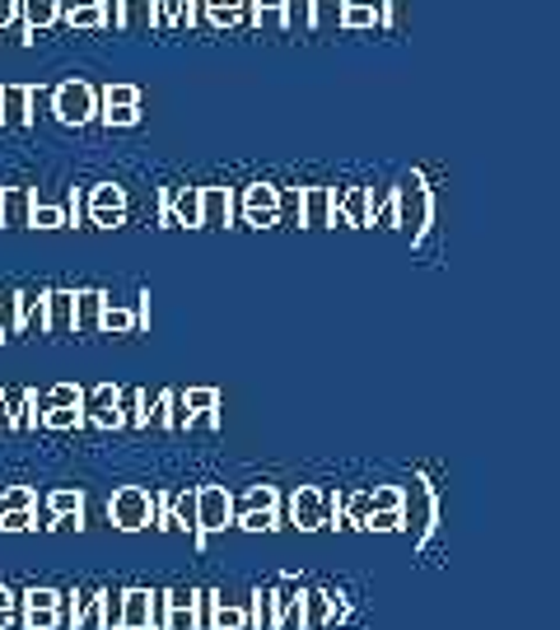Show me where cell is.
I'll use <instances>...</instances> for the list:
<instances>
[{"label":"cell","instance_id":"obj_1","mask_svg":"<svg viewBox=\"0 0 560 630\" xmlns=\"http://www.w3.org/2000/svg\"><path fill=\"white\" fill-rule=\"evenodd\" d=\"M392 206H397V229H407L411 243L426 239V229L434 220V196L420 173H407V178L392 187Z\"/></svg>","mask_w":560,"mask_h":630},{"label":"cell","instance_id":"obj_2","mask_svg":"<svg viewBox=\"0 0 560 630\" xmlns=\"http://www.w3.org/2000/svg\"><path fill=\"white\" fill-rule=\"evenodd\" d=\"M332 519H342V496H327V490H317V486H299L290 496V523L299 533H317V528H327Z\"/></svg>","mask_w":560,"mask_h":630},{"label":"cell","instance_id":"obj_3","mask_svg":"<svg viewBox=\"0 0 560 630\" xmlns=\"http://www.w3.org/2000/svg\"><path fill=\"white\" fill-rule=\"evenodd\" d=\"M47 104H52V112H56V122H66V127H85V122H94V117H98V94H94V85H85V80L56 85V89L47 94Z\"/></svg>","mask_w":560,"mask_h":630},{"label":"cell","instance_id":"obj_4","mask_svg":"<svg viewBox=\"0 0 560 630\" xmlns=\"http://www.w3.org/2000/svg\"><path fill=\"white\" fill-rule=\"evenodd\" d=\"M108 519H112V528H122V533H140V528H150V519H154V490H146V486L112 490Z\"/></svg>","mask_w":560,"mask_h":630},{"label":"cell","instance_id":"obj_5","mask_svg":"<svg viewBox=\"0 0 560 630\" xmlns=\"http://www.w3.org/2000/svg\"><path fill=\"white\" fill-rule=\"evenodd\" d=\"M79 411H85V425L98 430H122V388L117 383H98L79 398Z\"/></svg>","mask_w":560,"mask_h":630},{"label":"cell","instance_id":"obj_6","mask_svg":"<svg viewBox=\"0 0 560 630\" xmlns=\"http://www.w3.org/2000/svg\"><path fill=\"white\" fill-rule=\"evenodd\" d=\"M234 523V496L225 486H196V533H225Z\"/></svg>","mask_w":560,"mask_h":630},{"label":"cell","instance_id":"obj_7","mask_svg":"<svg viewBox=\"0 0 560 630\" xmlns=\"http://www.w3.org/2000/svg\"><path fill=\"white\" fill-rule=\"evenodd\" d=\"M85 210L98 229H117L127 220V192L117 183H98L94 192H85Z\"/></svg>","mask_w":560,"mask_h":630},{"label":"cell","instance_id":"obj_8","mask_svg":"<svg viewBox=\"0 0 560 630\" xmlns=\"http://www.w3.org/2000/svg\"><path fill=\"white\" fill-rule=\"evenodd\" d=\"M159 225L164 229H202V187H177V192H164V210H159Z\"/></svg>","mask_w":560,"mask_h":630},{"label":"cell","instance_id":"obj_9","mask_svg":"<svg viewBox=\"0 0 560 630\" xmlns=\"http://www.w3.org/2000/svg\"><path fill=\"white\" fill-rule=\"evenodd\" d=\"M351 617V602L346 594H327V588H304V630L317 626H336Z\"/></svg>","mask_w":560,"mask_h":630},{"label":"cell","instance_id":"obj_10","mask_svg":"<svg viewBox=\"0 0 560 630\" xmlns=\"http://www.w3.org/2000/svg\"><path fill=\"white\" fill-rule=\"evenodd\" d=\"M332 225H351V229L374 225V196H369V187L332 192Z\"/></svg>","mask_w":560,"mask_h":630},{"label":"cell","instance_id":"obj_11","mask_svg":"<svg viewBox=\"0 0 560 630\" xmlns=\"http://www.w3.org/2000/svg\"><path fill=\"white\" fill-rule=\"evenodd\" d=\"M304 630V588L294 579H280L271 588V630Z\"/></svg>","mask_w":560,"mask_h":630},{"label":"cell","instance_id":"obj_12","mask_svg":"<svg viewBox=\"0 0 560 630\" xmlns=\"http://www.w3.org/2000/svg\"><path fill=\"white\" fill-rule=\"evenodd\" d=\"M244 220L252 229H271L280 220V187H271V183L244 187Z\"/></svg>","mask_w":560,"mask_h":630},{"label":"cell","instance_id":"obj_13","mask_svg":"<svg viewBox=\"0 0 560 630\" xmlns=\"http://www.w3.org/2000/svg\"><path fill=\"white\" fill-rule=\"evenodd\" d=\"M43 332L52 337H71L75 332V290H47L43 294Z\"/></svg>","mask_w":560,"mask_h":630},{"label":"cell","instance_id":"obj_14","mask_svg":"<svg viewBox=\"0 0 560 630\" xmlns=\"http://www.w3.org/2000/svg\"><path fill=\"white\" fill-rule=\"evenodd\" d=\"M234 225V192L229 187H202V229Z\"/></svg>","mask_w":560,"mask_h":630},{"label":"cell","instance_id":"obj_15","mask_svg":"<svg viewBox=\"0 0 560 630\" xmlns=\"http://www.w3.org/2000/svg\"><path fill=\"white\" fill-rule=\"evenodd\" d=\"M299 225H309V229L332 225V187H304L299 192Z\"/></svg>","mask_w":560,"mask_h":630},{"label":"cell","instance_id":"obj_16","mask_svg":"<svg viewBox=\"0 0 560 630\" xmlns=\"http://www.w3.org/2000/svg\"><path fill=\"white\" fill-rule=\"evenodd\" d=\"M154 594L150 588H122V630H150Z\"/></svg>","mask_w":560,"mask_h":630},{"label":"cell","instance_id":"obj_17","mask_svg":"<svg viewBox=\"0 0 560 630\" xmlns=\"http://www.w3.org/2000/svg\"><path fill=\"white\" fill-rule=\"evenodd\" d=\"M0 122H6V127L33 122V104H29V89L24 85H6V89H0Z\"/></svg>","mask_w":560,"mask_h":630},{"label":"cell","instance_id":"obj_18","mask_svg":"<svg viewBox=\"0 0 560 630\" xmlns=\"http://www.w3.org/2000/svg\"><path fill=\"white\" fill-rule=\"evenodd\" d=\"M117 29L150 33L154 29V0H117Z\"/></svg>","mask_w":560,"mask_h":630},{"label":"cell","instance_id":"obj_19","mask_svg":"<svg viewBox=\"0 0 560 630\" xmlns=\"http://www.w3.org/2000/svg\"><path fill=\"white\" fill-rule=\"evenodd\" d=\"M56 14H62V0H19V19H24L29 37H37V29H52Z\"/></svg>","mask_w":560,"mask_h":630},{"label":"cell","instance_id":"obj_20","mask_svg":"<svg viewBox=\"0 0 560 630\" xmlns=\"http://www.w3.org/2000/svg\"><path fill=\"white\" fill-rule=\"evenodd\" d=\"M33 202H37V192H29V187L0 192V225H29Z\"/></svg>","mask_w":560,"mask_h":630},{"label":"cell","instance_id":"obj_21","mask_svg":"<svg viewBox=\"0 0 560 630\" xmlns=\"http://www.w3.org/2000/svg\"><path fill=\"white\" fill-rule=\"evenodd\" d=\"M6 406H10V430H33L37 421H43L37 392H6Z\"/></svg>","mask_w":560,"mask_h":630},{"label":"cell","instance_id":"obj_22","mask_svg":"<svg viewBox=\"0 0 560 630\" xmlns=\"http://www.w3.org/2000/svg\"><path fill=\"white\" fill-rule=\"evenodd\" d=\"M108 294L104 290H79L75 294V332H98V313H104Z\"/></svg>","mask_w":560,"mask_h":630},{"label":"cell","instance_id":"obj_23","mask_svg":"<svg viewBox=\"0 0 560 630\" xmlns=\"http://www.w3.org/2000/svg\"><path fill=\"white\" fill-rule=\"evenodd\" d=\"M66 598H71V612H62V621L98 626V594H94V588H75V594H66Z\"/></svg>","mask_w":560,"mask_h":630},{"label":"cell","instance_id":"obj_24","mask_svg":"<svg viewBox=\"0 0 560 630\" xmlns=\"http://www.w3.org/2000/svg\"><path fill=\"white\" fill-rule=\"evenodd\" d=\"M202 19L215 29H229L244 19V0H202Z\"/></svg>","mask_w":560,"mask_h":630},{"label":"cell","instance_id":"obj_25","mask_svg":"<svg viewBox=\"0 0 560 630\" xmlns=\"http://www.w3.org/2000/svg\"><path fill=\"white\" fill-rule=\"evenodd\" d=\"M169 514H173V528L196 533V490H177V496H169Z\"/></svg>","mask_w":560,"mask_h":630},{"label":"cell","instance_id":"obj_26","mask_svg":"<svg viewBox=\"0 0 560 630\" xmlns=\"http://www.w3.org/2000/svg\"><path fill=\"white\" fill-rule=\"evenodd\" d=\"M211 626H215V630H244V626H248V607L215 598V607H211Z\"/></svg>","mask_w":560,"mask_h":630},{"label":"cell","instance_id":"obj_27","mask_svg":"<svg viewBox=\"0 0 560 630\" xmlns=\"http://www.w3.org/2000/svg\"><path fill=\"white\" fill-rule=\"evenodd\" d=\"M234 528H244V533H276L280 509H248V514H234Z\"/></svg>","mask_w":560,"mask_h":630},{"label":"cell","instance_id":"obj_28","mask_svg":"<svg viewBox=\"0 0 560 630\" xmlns=\"http://www.w3.org/2000/svg\"><path fill=\"white\" fill-rule=\"evenodd\" d=\"M47 514L52 519H71V514L85 519V496H79V490H52V496H47Z\"/></svg>","mask_w":560,"mask_h":630},{"label":"cell","instance_id":"obj_29","mask_svg":"<svg viewBox=\"0 0 560 630\" xmlns=\"http://www.w3.org/2000/svg\"><path fill=\"white\" fill-rule=\"evenodd\" d=\"M98 626L122 630V588H104V594H98Z\"/></svg>","mask_w":560,"mask_h":630},{"label":"cell","instance_id":"obj_30","mask_svg":"<svg viewBox=\"0 0 560 630\" xmlns=\"http://www.w3.org/2000/svg\"><path fill=\"white\" fill-rule=\"evenodd\" d=\"M66 225H71L66 206H47V202H33V210H29V229H66Z\"/></svg>","mask_w":560,"mask_h":630},{"label":"cell","instance_id":"obj_31","mask_svg":"<svg viewBox=\"0 0 560 630\" xmlns=\"http://www.w3.org/2000/svg\"><path fill=\"white\" fill-rule=\"evenodd\" d=\"M71 29H104V6H62V14Z\"/></svg>","mask_w":560,"mask_h":630},{"label":"cell","instance_id":"obj_32","mask_svg":"<svg viewBox=\"0 0 560 630\" xmlns=\"http://www.w3.org/2000/svg\"><path fill=\"white\" fill-rule=\"evenodd\" d=\"M248 509H280V490L276 486H252L244 500H234V514H248Z\"/></svg>","mask_w":560,"mask_h":630},{"label":"cell","instance_id":"obj_33","mask_svg":"<svg viewBox=\"0 0 560 630\" xmlns=\"http://www.w3.org/2000/svg\"><path fill=\"white\" fill-rule=\"evenodd\" d=\"M79 398H85V388H75V383H56V388H47L43 398H37V411H52V406H79Z\"/></svg>","mask_w":560,"mask_h":630},{"label":"cell","instance_id":"obj_34","mask_svg":"<svg viewBox=\"0 0 560 630\" xmlns=\"http://www.w3.org/2000/svg\"><path fill=\"white\" fill-rule=\"evenodd\" d=\"M19 602H24V617L29 612H62V594H56V588H29Z\"/></svg>","mask_w":560,"mask_h":630},{"label":"cell","instance_id":"obj_35","mask_svg":"<svg viewBox=\"0 0 560 630\" xmlns=\"http://www.w3.org/2000/svg\"><path fill=\"white\" fill-rule=\"evenodd\" d=\"M286 29H313V0H280Z\"/></svg>","mask_w":560,"mask_h":630},{"label":"cell","instance_id":"obj_36","mask_svg":"<svg viewBox=\"0 0 560 630\" xmlns=\"http://www.w3.org/2000/svg\"><path fill=\"white\" fill-rule=\"evenodd\" d=\"M177 398H183L187 421L196 416V411H215V406H219V392H215V388H187V392H177Z\"/></svg>","mask_w":560,"mask_h":630},{"label":"cell","instance_id":"obj_37","mask_svg":"<svg viewBox=\"0 0 560 630\" xmlns=\"http://www.w3.org/2000/svg\"><path fill=\"white\" fill-rule=\"evenodd\" d=\"M43 425L47 430H79L85 425V411L79 406H52V411H43Z\"/></svg>","mask_w":560,"mask_h":630},{"label":"cell","instance_id":"obj_38","mask_svg":"<svg viewBox=\"0 0 560 630\" xmlns=\"http://www.w3.org/2000/svg\"><path fill=\"white\" fill-rule=\"evenodd\" d=\"M369 533H402L407 519H402V509H374V514L365 519Z\"/></svg>","mask_w":560,"mask_h":630},{"label":"cell","instance_id":"obj_39","mask_svg":"<svg viewBox=\"0 0 560 630\" xmlns=\"http://www.w3.org/2000/svg\"><path fill=\"white\" fill-rule=\"evenodd\" d=\"M104 108H140V89L136 85H108L104 89Z\"/></svg>","mask_w":560,"mask_h":630},{"label":"cell","instance_id":"obj_40","mask_svg":"<svg viewBox=\"0 0 560 630\" xmlns=\"http://www.w3.org/2000/svg\"><path fill=\"white\" fill-rule=\"evenodd\" d=\"M342 6H346V0H313V29L342 24Z\"/></svg>","mask_w":560,"mask_h":630},{"label":"cell","instance_id":"obj_41","mask_svg":"<svg viewBox=\"0 0 560 630\" xmlns=\"http://www.w3.org/2000/svg\"><path fill=\"white\" fill-rule=\"evenodd\" d=\"M6 509H37V496L29 486H10V490H0V514Z\"/></svg>","mask_w":560,"mask_h":630},{"label":"cell","instance_id":"obj_42","mask_svg":"<svg viewBox=\"0 0 560 630\" xmlns=\"http://www.w3.org/2000/svg\"><path fill=\"white\" fill-rule=\"evenodd\" d=\"M0 337H19V300L0 294Z\"/></svg>","mask_w":560,"mask_h":630},{"label":"cell","instance_id":"obj_43","mask_svg":"<svg viewBox=\"0 0 560 630\" xmlns=\"http://www.w3.org/2000/svg\"><path fill=\"white\" fill-rule=\"evenodd\" d=\"M29 528H37L33 509H6V514H0V533H29Z\"/></svg>","mask_w":560,"mask_h":630},{"label":"cell","instance_id":"obj_44","mask_svg":"<svg viewBox=\"0 0 560 630\" xmlns=\"http://www.w3.org/2000/svg\"><path fill=\"white\" fill-rule=\"evenodd\" d=\"M402 490L397 486H369V509H402Z\"/></svg>","mask_w":560,"mask_h":630},{"label":"cell","instance_id":"obj_45","mask_svg":"<svg viewBox=\"0 0 560 630\" xmlns=\"http://www.w3.org/2000/svg\"><path fill=\"white\" fill-rule=\"evenodd\" d=\"M98 117H104L108 127H136L140 122V108H98Z\"/></svg>","mask_w":560,"mask_h":630},{"label":"cell","instance_id":"obj_46","mask_svg":"<svg viewBox=\"0 0 560 630\" xmlns=\"http://www.w3.org/2000/svg\"><path fill=\"white\" fill-rule=\"evenodd\" d=\"M215 598H219V594H211V588H206V594H196V630H211V607H215Z\"/></svg>","mask_w":560,"mask_h":630},{"label":"cell","instance_id":"obj_47","mask_svg":"<svg viewBox=\"0 0 560 630\" xmlns=\"http://www.w3.org/2000/svg\"><path fill=\"white\" fill-rule=\"evenodd\" d=\"M14 602H19V598L10 594V588H6V584H0V630H6V626L14 621Z\"/></svg>","mask_w":560,"mask_h":630},{"label":"cell","instance_id":"obj_48","mask_svg":"<svg viewBox=\"0 0 560 630\" xmlns=\"http://www.w3.org/2000/svg\"><path fill=\"white\" fill-rule=\"evenodd\" d=\"M19 19V0H0V29H10Z\"/></svg>","mask_w":560,"mask_h":630},{"label":"cell","instance_id":"obj_49","mask_svg":"<svg viewBox=\"0 0 560 630\" xmlns=\"http://www.w3.org/2000/svg\"><path fill=\"white\" fill-rule=\"evenodd\" d=\"M62 6H104V0H62Z\"/></svg>","mask_w":560,"mask_h":630}]
</instances>
